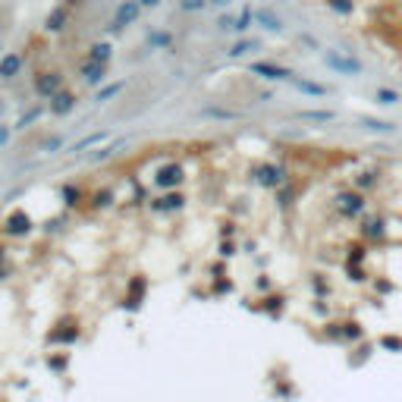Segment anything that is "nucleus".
I'll list each match as a JSON object with an SVG mask.
<instances>
[{"label":"nucleus","mask_w":402,"mask_h":402,"mask_svg":"<svg viewBox=\"0 0 402 402\" xmlns=\"http://www.w3.org/2000/svg\"><path fill=\"white\" fill-rule=\"evenodd\" d=\"M252 182L264 192H280L283 186H289V167L286 164H276V161H258V164L248 170Z\"/></svg>","instance_id":"nucleus-1"},{"label":"nucleus","mask_w":402,"mask_h":402,"mask_svg":"<svg viewBox=\"0 0 402 402\" xmlns=\"http://www.w3.org/2000/svg\"><path fill=\"white\" fill-rule=\"evenodd\" d=\"M333 211L343 217V220H362V217L371 211V201H368L365 192L346 186V189H340V192L333 195Z\"/></svg>","instance_id":"nucleus-2"},{"label":"nucleus","mask_w":402,"mask_h":402,"mask_svg":"<svg viewBox=\"0 0 402 402\" xmlns=\"http://www.w3.org/2000/svg\"><path fill=\"white\" fill-rule=\"evenodd\" d=\"M189 170L182 161H161L154 167V176H151V186L154 192H176V189L186 186Z\"/></svg>","instance_id":"nucleus-3"},{"label":"nucleus","mask_w":402,"mask_h":402,"mask_svg":"<svg viewBox=\"0 0 402 402\" xmlns=\"http://www.w3.org/2000/svg\"><path fill=\"white\" fill-rule=\"evenodd\" d=\"M82 340V327H79V318L75 314H63V318L54 320V327L47 330L45 343L47 346H57V349H69Z\"/></svg>","instance_id":"nucleus-4"},{"label":"nucleus","mask_w":402,"mask_h":402,"mask_svg":"<svg viewBox=\"0 0 402 402\" xmlns=\"http://www.w3.org/2000/svg\"><path fill=\"white\" fill-rule=\"evenodd\" d=\"M320 60L330 73L343 75V79H362L365 75V63L349 51H320Z\"/></svg>","instance_id":"nucleus-5"},{"label":"nucleus","mask_w":402,"mask_h":402,"mask_svg":"<svg viewBox=\"0 0 402 402\" xmlns=\"http://www.w3.org/2000/svg\"><path fill=\"white\" fill-rule=\"evenodd\" d=\"M35 217L29 214L25 208H10L7 214H3V220H0V233H3V239H25L35 233Z\"/></svg>","instance_id":"nucleus-6"},{"label":"nucleus","mask_w":402,"mask_h":402,"mask_svg":"<svg viewBox=\"0 0 402 402\" xmlns=\"http://www.w3.org/2000/svg\"><path fill=\"white\" fill-rule=\"evenodd\" d=\"M142 13H145V10H142V3H139V0H119L117 7H113L110 23H107V32H110V35H123L126 29L139 25Z\"/></svg>","instance_id":"nucleus-7"},{"label":"nucleus","mask_w":402,"mask_h":402,"mask_svg":"<svg viewBox=\"0 0 402 402\" xmlns=\"http://www.w3.org/2000/svg\"><path fill=\"white\" fill-rule=\"evenodd\" d=\"M390 233V217L383 214V211H368L362 220H358V239L362 242H368V246H377V242H383Z\"/></svg>","instance_id":"nucleus-8"},{"label":"nucleus","mask_w":402,"mask_h":402,"mask_svg":"<svg viewBox=\"0 0 402 402\" xmlns=\"http://www.w3.org/2000/svg\"><path fill=\"white\" fill-rule=\"evenodd\" d=\"M63 88H67V75L60 69H45V73H35V79H32V91H35L38 101H51Z\"/></svg>","instance_id":"nucleus-9"},{"label":"nucleus","mask_w":402,"mask_h":402,"mask_svg":"<svg viewBox=\"0 0 402 402\" xmlns=\"http://www.w3.org/2000/svg\"><path fill=\"white\" fill-rule=\"evenodd\" d=\"M148 276L145 274H132L126 283V296H123V302H119V308L123 311H142L145 308V298H148Z\"/></svg>","instance_id":"nucleus-10"},{"label":"nucleus","mask_w":402,"mask_h":402,"mask_svg":"<svg viewBox=\"0 0 402 402\" xmlns=\"http://www.w3.org/2000/svg\"><path fill=\"white\" fill-rule=\"evenodd\" d=\"M248 73L264 79V82H292L296 79V73L289 67L274 63V60H255V63H248Z\"/></svg>","instance_id":"nucleus-11"},{"label":"nucleus","mask_w":402,"mask_h":402,"mask_svg":"<svg viewBox=\"0 0 402 402\" xmlns=\"http://www.w3.org/2000/svg\"><path fill=\"white\" fill-rule=\"evenodd\" d=\"M186 204H189V198L182 189H176V192H157L148 201V208L154 214H179V211H186Z\"/></svg>","instance_id":"nucleus-12"},{"label":"nucleus","mask_w":402,"mask_h":402,"mask_svg":"<svg viewBox=\"0 0 402 402\" xmlns=\"http://www.w3.org/2000/svg\"><path fill=\"white\" fill-rule=\"evenodd\" d=\"M79 107V97H75V91L73 88H63V91H57V95L47 101V113L51 117H57V119H63V117H69V113Z\"/></svg>","instance_id":"nucleus-13"},{"label":"nucleus","mask_w":402,"mask_h":402,"mask_svg":"<svg viewBox=\"0 0 402 402\" xmlns=\"http://www.w3.org/2000/svg\"><path fill=\"white\" fill-rule=\"evenodd\" d=\"M57 198L67 211H79L85 201H88V192H85L79 182H63V186L57 189Z\"/></svg>","instance_id":"nucleus-14"},{"label":"nucleus","mask_w":402,"mask_h":402,"mask_svg":"<svg viewBox=\"0 0 402 402\" xmlns=\"http://www.w3.org/2000/svg\"><path fill=\"white\" fill-rule=\"evenodd\" d=\"M255 25H258L264 35H283V32H286V23L270 7H258V10H255Z\"/></svg>","instance_id":"nucleus-15"},{"label":"nucleus","mask_w":402,"mask_h":402,"mask_svg":"<svg viewBox=\"0 0 402 402\" xmlns=\"http://www.w3.org/2000/svg\"><path fill=\"white\" fill-rule=\"evenodd\" d=\"M107 73H110V67H97V63H88V60H82V67H79V79H82L85 88L107 85Z\"/></svg>","instance_id":"nucleus-16"},{"label":"nucleus","mask_w":402,"mask_h":402,"mask_svg":"<svg viewBox=\"0 0 402 402\" xmlns=\"http://www.w3.org/2000/svg\"><path fill=\"white\" fill-rule=\"evenodd\" d=\"M298 123H311V126H330L340 119V113L330 110V107H311V110H298L296 113Z\"/></svg>","instance_id":"nucleus-17"},{"label":"nucleus","mask_w":402,"mask_h":402,"mask_svg":"<svg viewBox=\"0 0 402 402\" xmlns=\"http://www.w3.org/2000/svg\"><path fill=\"white\" fill-rule=\"evenodd\" d=\"M117 204V189L113 186H97L88 192V208L91 211H110Z\"/></svg>","instance_id":"nucleus-18"},{"label":"nucleus","mask_w":402,"mask_h":402,"mask_svg":"<svg viewBox=\"0 0 402 402\" xmlns=\"http://www.w3.org/2000/svg\"><path fill=\"white\" fill-rule=\"evenodd\" d=\"M23 67H25V57L19 51L3 54V57H0V79L10 82V79H16V75L23 73Z\"/></svg>","instance_id":"nucleus-19"},{"label":"nucleus","mask_w":402,"mask_h":402,"mask_svg":"<svg viewBox=\"0 0 402 402\" xmlns=\"http://www.w3.org/2000/svg\"><path fill=\"white\" fill-rule=\"evenodd\" d=\"M358 126L365 129V132H377V135H393L396 129H399L393 119H380V117H371V113H362V117H358Z\"/></svg>","instance_id":"nucleus-20"},{"label":"nucleus","mask_w":402,"mask_h":402,"mask_svg":"<svg viewBox=\"0 0 402 402\" xmlns=\"http://www.w3.org/2000/svg\"><path fill=\"white\" fill-rule=\"evenodd\" d=\"M286 305H289V298H286L283 292H268V296L261 298L258 311H261V314H268V318H280V314L286 311Z\"/></svg>","instance_id":"nucleus-21"},{"label":"nucleus","mask_w":402,"mask_h":402,"mask_svg":"<svg viewBox=\"0 0 402 402\" xmlns=\"http://www.w3.org/2000/svg\"><path fill=\"white\" fill-rule=\"evenodd\" d=\"M85 60L88 63H97V67H110L113 63V41H95V45L88 47V54H85Z\"/></svg>","instance_id":"nucleus-22"},{"label":"nucleus","mask_w":402,"mask_h":402,"mask_svg":"<svg viewBox=\"0 0 402 402\" xmlns=\"http://www.w3.org/2000/svg\"><path fill=\"white\" fill-rule=\"evenodd\" d=\"M67 25H69V10L63 7V3H57V7L47 13V19H45V32H51V35H63Z\"/></svg>","instance_id":"nucleus-23"},{"label":"nucleus","mask_w":402,"mask_h":402,"mask_svg":"<svg viewBox=\"0 0 402 402\" xmlns=\"http://www.w3.org/2000/svg\"><path fill=\"white\" fill-rule=\"evenodd\" d=\"M289 85L298 91V95H305V97H327L330 95V88L324 82H314V79H305V75H296Z\"/></svg>","instance_id":"nucleus-24"},{"label":"nucleus","mask_w":402,"mask_h":402,"mask_svg":"<svg viewBox=\"0 0 402 402\" xmlns=\"http://www.w3.org/2000/svg\"><path fill=\"white\" fill-rule=\"evenodd\" d=\"M110 139V132H95V135H85V139H79V142H73L69 145V151L67 154H88V151H95V148H101V145Z\"/></svg>","instance_id":"nucleus-25"},{"label":"nucleus","mask_w":402,"mask_h":402,"mask_svg":"<svg viewBox=\"0 0 402 402\" xmlns=\"http://www.w3.org/2000/svg\"><path fill=\"white\" fill-rule=\"evenodd\" d=\"M380 182V173L371 170V167H362V170H355V176H352V189H358V192H371L374 186Z\"/></svg>","instance_id":"nucleus-26"},{"label":"nucleus","mask_w":402,"mask_h":402,"mask_svg":"<svg viewBox=\"0 0 402 402\" xmlns=\"http://www.w3.org/2000/svg\"><path fill=\"white\" fill-rule=\"evenodd\" d=\"M368 255H371V246H368V242H362V239H355V242H349V246H346L343 264H368Z\"/></svg>","instance_id":"nucleus-27"},{"label":"nucleus","mask_w":402,"mask_h":402,"mask_svg":"<svg viewBox=\"0 0 402 402\" xmlns=\"http://www.w3.org/2000/svg\"><path fill=\"white\" fill-rule=\"evenodd\" d=\"M255 3H242V10H239V16H236V32L233 35H239V38H246L248 32L255 29Z\"/></svg>","instance_id":"nucleus-28"},{"label":"nucleus","mask_w":402,"mask_h":402,"mask_svg":"<svg viewBox=\"0 0 402 402\" xmlns=\"http://www.w3.org/2000/svg\"><path fill=\"white\" fill-rule=\"evenodd\" d=\"M252 51H261V41H258V38H248L246 35V38H239L236 45L226 47V57H230V60H242V57H248Z\"/></svg>","instance_id":"nucleus-29"},{"label":"nucleus","mask_w":402,"mask_h":402,"mask_svg":"<svg viewBox=\"0 0 402 402\" xmlns=\"http://www.w3.org/2000/svg\"><path fill=\"white\" fill-rule=\"evenodd\" d=\"M45 113H47V104H32L29 110H25L23 117L13 123V129H16V132H23V129H32L35 123H41V117H45Z\"/></svg>","instance_id":"nucleus-30"},{"label":"nucleus","mask_w":402,"mask_h":402,"mask_svg":"<svg viewBox=\"0 0 402 402\" xmlns=\"http://www.w3.org/2000/svg\"><path fill=\"white\" fill-rule=\"evenodd\" d=\"M343 270H346V280L355 283V286H365V283H371L374 280L371 270H368L365 264H343Z\"/></svg>","instance_id":"nucleus-31"},{"label":"nucleus","mask_w":402,"mask_h":402,"mask_svg":"<svg viewBox=\"0 0 402 402\" xmlns=\"http://www.w3.org/2000/svg\"><path fill=\"white\" fill-rule=\"evenodd\" d=\"M123 88H126V79H117V82L101 85V88L95 91V104H107V101H113V97H117Z\"/></svg>","instance_id":"nucleus-32"},{"label":"nucleus","mask_w":402,"mask_h":402,"mask_svg":"<svg viewBox=\"0 0 402 402\" xmlns=\"http://www.w3.org/2000/svg\"><path fill=\"white\" fill-rule=\"evenodd\" d=\"M374 104L380 107H399L402 104V95L396 88H387V85H380L377 91H374Z\"/></svg>","instance_id":"nucleus-33"},{"label":"nucleus","mask_w":402,"mask_h":402,"mask_svg":"<svg viewBox=\"0 0 402 402\" xmlns=\"http://www.w3.org/2000/svg\"><path fill=\"white\" fill-rule=\"evenodd\" d=\"M324 3H327V10H330V13L343 16V19L355 16V10H358V3H355V0H324Z\"/></svg>","instance_id":"nucleus-34"},{"label":"nucleus","mask_w":402,"mask_h":402,"mask_svg":"<svg viewBox=\"0 0 402 402\" xmlns=\"http://www.w3.org/2000/svg\"><path fill=\"white\" fill-rule=\"evenodd\" d=\"M365 340V327L358 320H343V343H362Z\"/></svg>","instance_id":"nucleus-35"},{"label":"nucleus","mask_w":402,"mask_h":402,"mask_svg":"<svg viewBox=\"0 0 402 402\" xmlns=\"http://www.w3.org/2000/svg\"><path fill=\"white\" fill-rule=\"evenodd\" d=\"M123 142H113V145H101V148H95V151H88V164H104V161H110L113 154H117V148Z\"/></svg>","instance_id":"nucleus-36"},{"label":"nucleus","mask_w":402,"mask_h":402,"mask_svg":"<svg viewBox=\"0 0 402 402\" xmlns=\"http://www.w3.org/2000/svg\"><path fill=\"white\" fill-rule=\"evenodd\" d=\"M201 117H204V119H226V123H233V119H239L242 113H239V110H226V107H204V110H201Z\"/></svg>","instance_id":"nucleus-37"},{"label":"nucleus","mask_w":402,"mask_h":402,"mask_svg":"<svg viewBox=\"0 0 402 402\" xmlns=\"http://www.w3.org/2000/svg\"><path fill=\"white\" fill-rule=\"evenodd\" d=\"M47 368H51V374H63L69 368V352H51V355H47Z\"/></svg>","instance_id":"nucleus-38"},{"label":"nucleus","mask_w":402,"mask_h":402,"mask_svg":"<svg viewBox=\"0 0 402 402\" xmlns=\"http://www.w3.org/2000/svg\"><path fill=\"white\" fill-rule=\"evenodd\" d=\"M233 289H236V283H233L230 276H217V280H211V296H217V298L233 296Z\"/></svg>","instance_id":"nucleus-39"},{"label":"nucleus","mask_w":402,"mask_h":402,"mask_svg":"<svg viewBox=\"0 0 402 402\" xmlns=\"http://www.w3.org/2000/svg\"><path fill=\"white\" fill-rule=\"evenodd\" d=\"M377 346L383 352H396V355H402V336L399 333H383L377 340Z\"/></svg>","instance_id":"nucleus-40"},{"label":"nucleus","mask_w":402,"mask_h":402,"mask_svg":"<svg viewBox=\"0 0 402 402\" xmlns=\"http://www.w3.org/2000/svg\"><path fill=\"white\" fill-rule=\"evenodd\" d=\"M311 292H314V298H327L330 296L327 274H311Z\"/></svg>","instance_id":"nucleus-41"},{"label":"nucleus","mask_w":402,"mask_h":402,"mask_svg":"<svg viewBox=\"0 0 402 402\" xmlns=\"http://www.w3.org/2000/svg\"><path fill=\"white\" fill-rule=\"evenodd\" d=\"M324 340L343 343V320H327V324H324Z\"/></svg>","instance_id":"nucleus-42"},{"label":"nucleus","mask_w":402,"mask_h":402,"mask_svg":"<svg viewBox=\"0 0 402 402\" xmlns=\"http://www.w3.org/2000/svg\"><path fill=\"white\" fill-rule=\"evenodd\" d=\"M239 248H242L239 246V239H220V252L217 255H220V261H230L239 255Z\"/></svg>","instance_id":"nucleus-43"},{"label":"nucleus","mask_w":402,"mask_h":402,"mask_svg":"<svg viewBox=\"0 0 402 402\" xmlns=\"http://www.w3.org/2000/svg\"><path fill=\"white\" fill-rule=\"evenodd\" d=\"M208 7H211V0H179V10H182V13H189V16L204 13Z\"/></svg>","instance_id":"nucleus-44"},{"label":"nucleus","mask_w":402,"mask_h":402,"mask_svg":"<svg viewBox=\"0 0 402 402\" xmlns=\"http://www.w3.org/2000/svg\"><path fill=\"white\" fill-rule=\"evenodd\" d=\"M371 286H374V292H377V296H393V292H396V283H393V280H387V276H374Z\"/></svg>","instance_id":"nucleus-45"},{"label":"nucleus","mask_w":402,"mask_h":402,"mask_svg":"<svg viewBox=\"0 0 402 402\" xmlns=\"http://www.w3.org/2000/svg\"><path fill=\"white\" fill-rule=\"evenodd\" d=\"M255 289H258L261 296L274 292V280H270V274H258V276H255Z\"/></svg>","instance_id":"nucleus-46"},{"label":"nucleus","mask_w":402,"mask_h":402,"mask_svg":"<svg viewBox=\"0 0 402 402\" xmlns=\"http://www.w3.org/2000/svg\"><path fill=\"white\" fill-rule=\"evenodd\" d=\"M217 32H220V35H226V32H236V16H230V13L220 16V19H217Z\"/></svg>","instance_id":"nucleus-47"},{"label":"nucleus","mask_w":402,"mask_h":402,"mask_svg":"<svg viewBox=\"0 0 402 402\" xmlns=\"http://www.w3.org/2000/svg\"><path fill=\"white\" fill-rule=\"evenodd\" d=\"M13 132H16V129L10 126V123H0V151H3L10 142H13Z\"/></svg>","instance_id":"nucleus-48"},{"label":"nucleus","mask_w":402,"mask_h":402,"mask_svg":"<svg viewBox=\"0 0 402 402\" xmlns=\"http://www.w3.org/2000/svg\"><path fill=\"white\" fill-rule=\"evenodd\" d=\"M60 148H63V135H51V139L41 145V151H45V154H54V151H60Z\"/></svg>","instance_id":"nucleus-49"},{"label":"nucleus","mask_w":402,"mask_h":402,"mask_svg":"<svg viewBox=\"0 0 402 402\" xmlns=\"http://www.w3.org/2000/svg\"><path fill=\"white\" fill-rule=\"evenodd\" d=\"M236 224H233V220H224V224H220V239H236Z\"/></svg>","instance_id":"nucleus-50"},{"label":"nucleus","mask_w":402,"mask_h":402,"mask_svg":"<svg viewBox=\"0 0 402 402\" xmlns=\"http://www.w3.org/2000/svg\"><path fill=\"white\" fill-rule=\"evenodd\" d=\"M292 198H296V189H292V186H283V189H280V208L292 204Z\"/></svg>","instance_id":"nucleus-51"},{"label":"nucleus","mask_w":402,"mask_h":402,"mask_svg":"<svg viewBox=\"0 0 402 402\" xmlns=\"http://www.w3.org/2000/svg\"><path fill=\"white\" fill-rule=\"evenodd\" d=\"M208 274H211V280H217V276H230L226 274V264H211Z\"/></svg>","instance_id":"nucleus-52"},{"label":"nucleus","mask_w":402,"mask_h":402,"mask_svg":"<svg viewBox=\"0 0 402 402\" xmlns=\"http://www.w3.org/2000/svg\"><path fill=\"white\" fill-rule=\"evenodd\" d=\"M236 0H211V7H217V10H230Z\"/></svg>","instance_id":"nucleus-53"},{"label":"nucleus","mask_w":402,"mask_h":402,"mask_svg":"<svg viewBox=\"0 0 402 402\" xmlns=\"http://www.w3.org/2000/svg\"><path fill=\"white\" fill-rule=\"evenodd\" d=\"M139 3H142V10H157L164 0H139Z\"/></svg>","instance_id":"nucleus-54"},{"label":"nucleus","mask_w":402,"mask_h":402,"mask_svg":"<svg viewBox=\"0 0 402 402\" xmlns=\"http://www.w3.org/2000/svg\"><path fill=\"white\" fill-rule=\"evenodd\" d=\"M10 274H13V268H10V264H3V268H0V283H3V280H10Z\"/></svg>","instance_id":"nucleus-55"},{"label":"nucleus","mask_w":402,"mask_h":402,"mask_svg":"<svg viewBox=\"0 0 402 402\" xmlns=\"http://www.w3.org/2000/svg\"><path fill=\"white\" fill-rule=\"evenodd\" d=\"M3 264H10V258H7V246L0 242V268H3Z\"/></svg>","instance_id":"nucleus-56"},{"label":"nucleus","mask_w":402,"mask_h":402,"mask_svg":"<svg viewBox=\"0 0 402 402\" xmlns=\"http://www.w3.org/2000/svg\"><path fill=\"white\" fill-rule=\"evenodd\" d=\"M7 107H10L7 97H0V123H3V113H7Z\"/></svg>","instance_id":"nucleus-57"},{"label":"nucleus","mask_w":402,"mask_h":402,"mask_svg":"<svg viewBox=\"0 0 402 402\" xmlns=\"http://www.w3.org/2000/svg\"><path fill=\"white\" fill-rule=\"evenodd\" d=\"M67 3H79V0H67Z\"/></svg>","instance_id":"nucleus-58"},{"label":"nucleus","mask_w":402,"mask_h":402,"mask_svg":"<svg viewBox=\"0 0 402 402\" xmlns=\"http://www.w3.org/2000/svg\"><path fill=\"white\" fill-rule=\"evenodd\" d=\"M0 57H3V51H0Z\"/></svg>","instance_id":"nucleus-59"}]
</instances>
